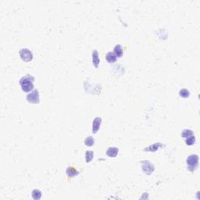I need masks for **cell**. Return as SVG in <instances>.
<instances>
[{
    "mask_svg": "<svg viewBox=\"0 0 200 200\" xmlns=\"http://www.w3.org/2000/svg\"><path fill=\"white\" fill-rule=\"evenodd\" d=\"M34 81L35 77L30 74H27L20 78V85L21 86V89L24 92H30L34 90Z\"/></svg>",
    "mask_w": 200,
    "mask_h": 200,
    "instance_id": "6da1fadb",
    "label": "cell"
},
{
    "mask_svg": "<svg viewBox=\"0 0 200 200\" xmlns=\"http://www.w3.org/2000/svg\"><path fill=\"white\" fill-rule=\"evenodd\" d=\"M188 170L191 172H194L197 169L198 165H199V156L196 154L190 155L186 160Z\"/></svg>",
    "mask_w": 200,
    "mask_h": 200,
    "instance_id": "7a4b0ae2",
    "label": "cell"
},
{
    "mask_svg": "<svg viewBox=\"0 0 200 200\" xmlns=\"http://www.w3.org/2000/svg\"><path fill=\"white\" fill-rule=\"evenodd\" d=\"M141 167L142 169L143 172L146 174L147 175H150L153 174V172L155 170V167L154 165L150 162L149 160H144L141 162Z\"/></svg>",
    "mask_w": 200,
    "mask_h": 200,
    "instance_id": "3957f363",
    "label": "cell"
},
{
    "mask_svg": "<svg viewBox=\"0 0 200 200\" xmlns=\"http://www.w3.org/2000/svg\"><path fill=\"white\" fill-rule=\"evenodd\" d=\"M27 101L31 104H38L40 102V96H39V92L38 90H33L32 92L27 94L26 97Z\"/></svg>",
    "mask_w": 200,
    "mask_h": 200,
    "instance_id": "277c9868",
    "label": "cell"
},
{
    "mask_svg": "<svg viewBox=\"0 0 200 200\" xmlns=\"http://www.w3.org/2000/svg\"><path fill=\"white\" fill-rule=\"evenodd\" d=\"M19 54L21 60L24 62H30L33 60V53L31 50L27 48H23L20 50Z\"/></svg>",
    "mask_w": 200,
    "mask_h": 200,
    "instance_id": "5b68a950",
    "label": "cell"
},
{
    "mask_svg": "<svg viewBox=\"0 0 200 200\" xmlns=\"http://www.w3.org/2000/svg\"><path fill=\"white\" fill-rule=\"evenodd\" d=\"M102 124V118L99 117H96L92 122V133L96 134L99 130L100 125Z\"/></svg>",
    "mask_w": 200,
    "mask_h": 200,
    "instance_id": "8992f818",
    "label": "cell"
},
{
    "mask_svg": "<svg viewBox=\"0 0 200 200\" xmlns=\"http://www.w3.org/2000/svg\"><path fill=\"white\" fill-rule=\"evenodd\" d=\"M118 153H119V149L117 147H110L108 148L107 150H106V155L109 156V157H116L117 155H118Z\"/></svg>",
    "mask_w": 200,
    "mask_h": 200,
    "instance_id": "52a82bcc",
    "label": "cell"
},
{
    "mask_svg": "<svg viewBox=\"0 0 200 200\" xmlns=\"http://www.w3.org/2000/svg\"><path fill=\"white\" fill-rule=\"evenodd\" d=\"M99 53H98L97 50H93L92 52V63L93 66L97 68L99 65Z\"/></svg>",
    "mask_w": 200,
    "mask_h": 200,
    "instance_id": "ba28073f",
    "label": "cell"
},
{
    "mask_svg": "<svg viewBox=\"0 0 200 200\" xmlns=\"http://www.w3.org/2000/svg\"><path fill=\"white\" fill-rule=\"evenodd\" d=\"M66 174H67L68 177H75L77 175H78L79 172L76 169V167L70 166V167H68L66 169Z\"/></svg>",
    "mask_w": 200,
    "mask_h": 200,
    "instance_id": "9c48e42d",
    "label": "cell"
},
{
    "mask_svg": "<svg viewBox=\"0 0 200 200\" xmlns=\"http://www.w3.org/2000/svg\"><path fill=\"white\" fill-rule=\"evenodd\" d=\"M106 60L107 61L108 63H115L116 61H117V56L115 55L114 53H113V52H109L108 53H106Z\"/></svg>",
    "mask_w": 200,
    "mask_h": 200,
    "instance_id": "30bf717a",
    "label": "cell"
},
{
    "mask_svg": "<svg viewBox=\"0 0 200 200\" xmlns=\"http://www.w3.org/2000/svg\"><path fill=\"white\" fill-rule=\"evenodd\" d=\"M114 51L113 53H115V55L117 56V57H122L123 54H124V49L122 47L121 45H117L114 47Z\"/></svg>",
    "mask_w": 200,
    "mask_h": 200,
    "instance_id": "8fae6325",
    "label": "cell"
},
{
    "mask_svg": "<svg viewBox=\"0 0 200 200\" xmlns=\"http://www.w3.org/2000/svg\"><path fill=\"white\" fill-rule=\"evenodd\" d=\"M162 145L160 143H154L153 145H150L149 147L145 148V151H151V152H155L159 149V148L161 147Z\"/></svg>",
    "mask_w": 200,
    "mask_h": 200,
    "instance_id": "7c38bea8",
    "label": "cell"
},
{
    "mask_svg": "<svg viewBox=\"0 0 200 200\" xmlns=\"http://www.w3.org/2000/svg\"><path fill=\"white\" fill-rule=\"evenodd\" d=\"M94 144H95V139L92 136H88L85 139V145L86 146L91 147V146H93Z\"/></svg>",
    "mask_w": 200,
    "mask_h": 200,
    "instance_id": "4fadbf2b",
    "label": "cell"
},
{
    "mask_svg": "<svg viewBox=\"0 0 200 200\" xmlns=\"http://www.w3.org/2000/svg\"><path fill=\"white\" fill-rule=\"evenodd\" d=\"M31 195H32V198L34 199L39 200L42 198V192L38 189H35V190L32 191Z\"/></svg>",
    "mask_w": 200,
    "mask_h": 200,
    "instance_id": "5bb4252c",
    "label": "cell"
},
{
    "mask_svg": "<svg viewBox=\"0 0 200 200\" xmlns=\"http://www.w3.org/2000/svg\"><path fill=\"white\" fill-rule=\"evenodd\" d=\"M179 95L182 98H188L190 96V92L187 88H183L179 91Z\"/></svg>",
    "mask_w": 200,
    "mask_h": 200,
    "instance_id": "9a60e30c",
    "label": "cell"
},
{
    "mask_svg": "<svg viewBox=\"0 0 200 200\" xmlns=\"http://www.w3.org/2000/svg\"><path fill=\"white\" fill-rule=\"evenodd\" d=\"M94 153L92 151H86L85 152V161L86 163H90L93 160Z\"/></svg>",
    "mask_w": 200,
    "mask_h": 200,
    "instance_id": "2e32d148",
    "label": "cell"
},
{
    "mask_svg": "<svg viewBox=\"0 0 200 200\" xmlns=\"http://www.w3.org/2000/svg\"><path fill=\"white\" fill-rule=\"evenodd\" d=\"M192 135H193V131L192 130H190V129H185L181 132V136L184 138H187Z\"/></svg>",
    "mask_w": 200,
    "mask_h": 200,
    "instance_id": "e0dca14e",
    "label": "cell"
},
{
    "mask_svg": "<svg viewBox=\"0 0 200 200\" xmlns=\"http://www.w3.org/2000/svg\"><path fill=\"white\" fill-rule=\"evenodd\" d=\"M195 142V137L194 135H192L188 138H185V143L187 145H193Z\"/></svg>",
    "mask_w": 200,
    "mask_h": 200,
    "instance_id": "ac0fdd59",
    "label": "cell"
}]
</instances>
